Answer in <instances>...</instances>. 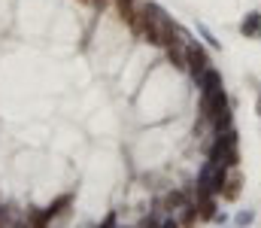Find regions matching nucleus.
I'll list each match as a JSON object with an SVG mask.
<instances>
[{"label":"nucleus","mask_w":261,"mask_h":228,"mask_svg":"<svg viewBox=\"0 0 261 228\" xmlns=\"http://www.w3.org/2000/svg\"><path fill=\"white\" fill-rule=\"evenodd\" d=\"M237 134L231 128H225V134H219V140L213 143V152H210V162L213 164H225V168H234L237 164Z\"/></svg>","instance_id":"nucleus-1"},{"label":"nucleus","mask_w":261,"mask_h":228,"mask_svg":"<svg viewBox=\"0 0 261 228\" xmlns=\"http://www.w3.org/2000/svg\"><path fill=\"white\" fill-rule=\"evenodd\" d=\"M185 67H189V70L195 73V80H201V76H204V70L210 67L207 52H204L201 46H189V49H185Z\"/></svg>","instance_id":"nucleus-2"},{"label":"nucleus","mask_w":261,"mask_h":228,"mask_svg":"<svg viewBox=\"0 0 261 228\" xmlns=\"http://www.w3.org/2000/svg\"><path fill=\"white\" fill-rule=\"evenodd\" d=\"M201 88H204V92H219V88H222V76H219V70H213V67L204 70V76H201Z\"/></svg>","instance_id":"nucleus-3"},{"label":"nucleus","mask_w":261,"mask_h":228,"mask_svg":"<svg viewBox=\"0 0 261 228\" xmlns=\"http://www.w3.org/2000/svg\"><path fill=\"white\" fill-rule=\"evenodd\" d=\"M240 174H231L228 180H225V188H222V195H225V201H234L237 195H240Z\"/></svg>","instance_id":"nucleus-4"},{"label":"nucleus","mask_w":261,"mask_h":228,"mask_svg":"<svg viewBox=\"0 0 261 228\" xmlns=\"http://www.w3.org/2000/svg\"><path fill=\"white\" fill-rule=\"evenodd\" d=\"M70 201H73L70 195H64V198H58V201H55V204H52V207L46 210V216H49V219H52V216H58V213H61V210H64V207L70 204Z\"/></svg>","instance_id":"nucleus-5"},{"label":"nucleus","mask_w":261,"mask_h":228,"mask_svg":"<svg viewBox=\"0 0 261 228\" xmlns=\"http://www.w3.org/2000/svg\"><path fill=\"white\" fill-rule=\"evenodd\" d=\"M258 24H261V18H258V12H252V16L243 22V34H258Z\"/></svg>","instance_id":"nucleus-6"},{"label":"nucleus","mask_w":261,"mask_h":228,"mask_svg":"<svg viewBox=\"0 0 261 228\" xmlns=\"http://www.w3.org/2000/svg\"><path fill=\"white\" fill-rule=\"evenodd\" d=\"M170 49V61H173V67H185V52H179L176 49V43L173 46H167Z\"/></svg>","instance_id":"nucleus-7"},{"label":"nucleus","mask_w":261,"mask_h":228,"mask_svg":"<svg viewBox=\"0 0 261 228\" xmlns=\"http://www.w3.org/2000/svg\"><path fill=\"white\" fill-rule=\"evenodd\" d=\"M164 204H167V210H173V207H179V204H182V195H179V192H170Z\"/></svg>","instance_id":"nucleus-8"},{"label":"nucleus","mask_w":261,"mask_h":228,"mask_svg":"<svg viewBox=\"0 0 261 228\" xmlns=\"http://www.w3.org/2000/svg\"><path fill=\"white\" fill-rule=\"evenodd\" d=\"M15 228H24V225H15Z\"/></svg>","instance_id":"nucleus-9"}]
</instances>
